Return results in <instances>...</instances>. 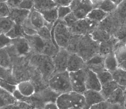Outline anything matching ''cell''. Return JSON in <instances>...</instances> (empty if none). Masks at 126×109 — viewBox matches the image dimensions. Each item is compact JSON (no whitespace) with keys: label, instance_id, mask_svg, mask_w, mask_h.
Masks as SVG:
<instances>
[{"label":"cell","instance_id":"1","mask_svg":"<svg viewBox=\"0 0 126 109\" xmlns=\"http://www.w3.org/2000/svg\"><path fill=\"white\" fill-rule=\"evenodd\" d=\"M28 56L11 58L13 76L17 84L21 82L30 80L36 69L30 65Z\"/></svg>","mask_w":126,"mask_h":109},{"label":"cell","instance_id":"2","mask_svg":"<svg viewBox=\"0 0 126 109\" xmlns=\"http://www.w3.org/2000/svg\"><path fill=\"white\" fill-rule=\"evenodd\" d=\"M28 56L30 65L38 69L44 79L48 81L55 69L52 57L32 51Z\"/></svg>","mask_w":126,"mask_h":109},{"label":"cell","instance_id":"3","mask_svg":"<svg viewBox=\"0 0 126 109\" xmlns=\"http://www.w3.org/2000/svg\"><path fill=\"white\" fill-rule=\"evenodd\" d=\"M56 103L59 109H88L83 94L73 91L59 95Z\"/></svg>","mask_w":126,"mask_h":109},{"label":"cell","instance_id":"4","mask_svg":"<svg viewBox=\"0 0 126 109\" xmlns=\"http://www.w3.org/2000/svg\"><path fill=\"white\" fill-rule=\"evenodd\" d=\"M59 95V94L48 87L43 90L35 92L34 95L29 97L23 96L20 101L28 103L35 109H42L48 103H56Z\"/></svg>","mask_w":126,"mask_h":109},{"label":"cell","instance_id":"5","mask_svg":"<svg viewBox=\"0 0 126 109\" xmlns=\"http://www.w3.org/2000/svg\"><path fill=\"white\" fill-rule=\"evenodd\" d=\"M25 38L28 40L32 51L34 53L53 57L59 51V48L53 41L43 40L38 34L31 36L25 34Z\"/></svg>","mask_w":126,"mask_h":109},{"label":"cell","instance_id":"6","mask_svg":"<svg viewBox=\"0 0 126 109\" xmlns=\"http://www.w3.org/2000/svg\"><path fill=\"white\" fill-rule=\"evenodd\" d=\"M51 34L53 42L58 48L65 49L73 35L63 21L59 19L54 24Z\"/></svg>","mask_w":126,"mask_h":109},{"label":"cell","instance_id":"7","mask_svg":"<svg viewBox=\"0 0 126 109\" xmlns=\"http://www.w3.org/2000/svg\"><path fill=\"white\" fill-rule=\"evenodd\" d=\"M99 44L93 40L89 34L80 35L76 53L86 62L99 53Z\"/></svg>","mask_w":126,"mask_h":109},{"label":"cell","instance_id":"8","mask_svg":"<svg viewBox=\"0 0 126 109\" xmlns=\"http://www.w3.org/2000/svg\"><path fill=\"white\" fill-rule=\"evenodd\" d=\"M48 85L59 95L72 91L69 72L66 71L54 74L49 79Z\"/></svg>","mask_w":126,"mask_h":109},{"label":"cell","instance_id":"9","mask_svg":"<svg viewBox=\"0 0 126 109\" xmlns=\"http://www.w3.org/2000/svg\"><path fill=\"white\" fill-rule=\"evenodd\" d=\"M5 48L11 58L16 57L28 56L32 52L29 42L25 37L12 40L11 44Z\"/></svg>","mask_w":126,"mask_h":109},{"label":"cell","instance_id":"10","mask_svg":"<svg viewBox=\"0 0 126 109\" xmlns=\"http://www.w3.org/2000/svg\"><path fill=\"white\" fill-rule=\"evenodd\" d=\"M99 24V23L86 18L79 19L68 27L73 35H84L90 34L98 27Z\"/></svg>","mask_w":126,"mask_h":109},{"label":"cell","instance_id":"11","mask_svg":"<svg viewBox=\"0 0 126 109\" xmlns=\"http://www.w3.org/2000/svg\"><path fill=\"white\" fill-rule=\"evenodd\" d=\"M87 68L77 71L69 72L72 91L83 94L86 90V86Z\"/></svg>","mask_w":126,"mask_h":109},{"label":"cell","instance_id":"12","mask_svg":"<svg viewBox=\"0 0 126 109\" xmlns=\"http://www.w3.org/2000/svg\"><path fill=\"white\" fill-rule=\"evenodd\" d=\"M69 7L72 12L78 19L86 18L93 9L89 0H73Z\"/></svg>","mask_w":126,"mask_h":109},{"label":"cell","instance_id":"13","mask_svg":"<svg viewBox=\"0 0 126 109\" xmlns=\"http://www.w3.org/2000/svg\"><path fill=\"white\" fill-rule=\"evenodd\" d=\"M69 54V52L65 49H59L57 54L52 57L55 68L53 74L67 71Z\"/></svg>","mask_w":126,"mask_h":109},{"label":"cell","instance_id":"14","mask_svg":"<svg viewBox=\"0 0 126 109\" xmlns=\"http://www.w3.org/2000/svg\"><path fill=\"white\" fill-rule=\"evenodd\" d=\"M86 62L76 53H70L67 71L68 72L77 71L86 68Z\"/></svg>","mask_w":126,"mask_h":109},{"label":"cell","instance_id":"15","mask_svg":"<svg viewBox=\"0 0 126 109\" xmlns=\"http://www.w3.org/2000/svg\"><path fill=\"white\" fill-rule=\"evenodd\" d=\"M105 57L99 54L95 55L86 62L87 68L96 74L106 70L105 66Z\"/></svg>","mask_w":126,"mask_h":109},{"label":"cell","instance_id":"16","mask_svg":"<svg viewBox=\"0 0 126 109\" xmlns=\"http://www.w3.org/2000/svg\"><path fill=\"white\" fill-rule=\"evenodd\" d=\"M87 107L89 109L91 106L106 101L100 91L93 90H86L83 94Z\"/></svg>","mask_w":126,"mask_h":109},{"label":"cell","instance_id":"17","mask_svg":"<svg viewBox=\"0 0 126 109\" xmlns=\"http://www.w3.org/2000/svg\"><path fill=\"white\" fill-rule=\"evenodd\" d=\"M86 86V90H93L99 91H101L102 87L97 74L87 68Z\"/></svg>","mask_w":126,"mask_h":109},{"label":"cell","instance_id":"18","mask_svg":"<svg viewBox=\"0 0 126 109\" xmlns=\"http://www.w3.org/2000/svg\"><path fill=\"white\" fill-rule=\"evenodd\" d=\"M9 17L15 22L16 24L22 25L28 18L30 11L19 8H10Z\"/></svg>","mask_w":126,"mask_h":109},{"label":"cell","instance_id":"19","mask_svg":"<svg viewBox=\"0 0 126 109\" xmlns=\"http://www.w3.org/2000/svg\"><path fill=\"white\" fill-rule=\"evenodd\" d=\"M30 81L35 87L36 92L43 90L49 87L48 81L44 79L41 73L36 68Z\"/></svg>","mask_w":126,"mask_h":109},{"label":"cell","instance_id":"20","mask_svg":"<svg viewBox=\"0 0 126 109\" xmlns=\"http://www.w3.org/2000/svg\"><path fill=\"white\" fill-rule=\"evenodd\" d=\"M119 41L114 36H112L108 41L99 43L98 54L105 57L114 52L115 46Z\"/></svg>","mask_w":126,"mask_h":109},{"label":"cell","instance_id":"21","mask_svg":"<svg viewBox=\"0 0 126 109\" xmlns=\"http://www.w3.org/2000/svg\"><path fill=\"white\" fill-rule=\"evenodd\" d=\"M28 19L32 26L37 30L46 25V21L42 13L33 8L30 11Z\"/></svg>","mask_w":126,"mask_h":109},{"label":"cell","instance_id":"22","mask_svg":"<svg viewBox=\"0 0 126 109\" xmlns=\"http://www.w3.org/2000/svg\"><path fill=\"white\" fill-rule=\"evenodd\" d=\"M126 100V95L124 89L119 87L109 97L106 101L110 104H118L124 106Z\"/></svg>","mask_w":126,"mask_h":109},{"label":"cell","instance_id":"23","mask_svg":"<svg viewBox=\"0 0 126 109\" xmlns=\"http://www.w3.org/2000/svg\"><path fill=\"white\" fill-rule=\"evenodd\" d=\"M17 89L24 97H29L36 92L35 87L30 81H26L18 83Z\"/></svg>","mask_w":126,"mask_h":109},{"label":"cell","instance_id":"24","mask_svg":"<svg viewBox=\"0 0 126 109\" xmlns=\"http://www.w3.org/2000/svg\"><path fill=\"white\" fill-rule=\"evenodd\" d=\"M33 8L40 12L58 7L55 0H33Z\"/></svg>","mask_w":126,"mask_h":109},{"label":"cell","instance_id":"25","mask_svg":"<svg viewBox=\"0 0 126 109\" xmlns=\"http://www.w3.org/2000/svg\"><path fill=\"white\" fill-rule=\"evenodd\" d=\"M89 35L93 40L99 43L108 41L112 36L106 30L98 27L93 31Z\"/></svg>","mask_w":126,"mask_h":109},{"label":"cell","instance_id":"26","mask_svg":"<svg viewBox=\"0 0 126 109\" xmlns=\"http://www.w3.org/2000/svg\"><path fill=\"white\" fill-rule=\"evenodd\" d=\"M17 101L13 93L0 88V108L13 105Z\"/></svg>","mask_w":126,"mask_h":109},{"label":"cell","instance_id":"27","mask_svg":"<svg viewBox=\"0 0 126 109\" xmlns=\"http://www.w3.org/2000/svg\"><path fill=\"white\" fill-rule=\"evenodd\" d=\"M119 63L114 51L106 55L105 60V66L107 70L112 72L118 68Z\"/></svg>","mask_w":126,"mask_h":109},{"label":"cell","instance_id":"28","mask_svg":"<svg viewBox=\"0 0 126 109\" xmlns=\"http://www.w3.org/2000/svg\"><path fill=\"white\" fill-rule=\"evenodd\" d=\"M58 7L41 12L46 22L54 26L58 20Z\"/></svg>","mask_w":126,"mask_h":109},{"label":"cell","instance_id":"29","mask_svg":"<svg viewBox=\"0 0 126 109\" xmlns=\"http://www.w3.org/2000/svg\"><path fill=\"white\" fill-rule=\"evenodd\" d=\"M119 87H120V86L115 82L113 80L104 85H102L100 92L103 97L106 101L110 95Z\"/></svg>","mask_w":126,"mask_h":109},{"label":"cell","instance_id":"30","mask_svg":"<svg viewBox=\"0 0 126 109\" xmlns=\"http://www.w3.org/2000/svg\"><path fill=\"white\" fill-rule=\"evenodd\" d=\"M122 25V27L126 26V0H124L117 6L114 12Z\"/></svg>","mask_w":126,"mask_h":109},{"label":"cell","instance_id":"31","mask_svg":"<svg viewBox=\"0 0 126 109\" xmlns=\"http://www.w3.org/2000/svg\"><path fill=\"white\" fill-rule=\"evenodd\" d=\"M114 82L124 89L126 86V71L118 68L116 70L111 72Z\"/></svg>","mask_w":126,"mask_h":109},{"label":"cell","instance_id":"32","mask_svg":"<svg viewBox=\"0 0 126 109\" xmlns=\"http://www.w3.org/2000/svg\"><path fill=\"white\" fill-rule=\"evenodd\" d=\"M114 52L118 63L126 61V42L119 41L115 46Z\"/></svg>","mask_w":126,"mask_h":109},{"label":"cell","instance_id":"33","mask_svg":"<svg viewBox=\"0 0 126 109\" xmlns=\"http://www.w3.org/2000/svg\"><path fill=\"white\" fill-rule=\"evenodd\" d=\"M109 14L106 13L103 10L96 8L93 9L89 13L86 18L91 21L99 23L103 21Z\"/></svg>","mask_w":126,"mask_h":109},{"label":"cell","instance_id":"34","mask_svg":"<svg viewBox=\"0 0 126 109\" xmlns=\"http://www.w3.org/2000/svg\"><path fill=\"white\" fill-rule=\"evenodd\" d=\"M15 24L9 17H0V34H6Z\"/></svg>","mask_w":126,"mask_h":109},{"label":"cell","instance_id":"35","mask_svg":"<svg viewBox=\"0 0 126 109\" xmlns=\"http://www.w3.org/2000/svg\"><path fill=\"white\" fill-rule=\"evenodd\" d=\"M0 67L5 68H12V60L5 48L0 49Z\"/></svg>","mask_w":126,"mask_h":109},{"label":"cell","instance_id":"36","mask_svg":"<svg viewBox=\"0 0 126 109\" xmlns=\"http://www.w3.org/2000/svg\"><path fill=\"white\" fill-rule=\"evenodd\" d=\"M5 35L11 40H13L17 38L25 37V34L24 32L21 25L16 24L13 28Z\"/></svg>","mask_w":126,"mask_h":109},{"label":"cell","instance_id":"37","mask_svg":"<svg viewBox=\"0 0 126 109\" xmlns=\"http://www.w3.org/2000/svg\"><path fill=\"white\" fill-rule=\"evenodd\" d=\"M0 79L13 84H17L14 78L12 68H5L0 67Z\"/></svg>","mask_w":126,"mask_h":109},{"label":"cell","instance_id":"38","mask_svg":"<svg viewBox=\"0 0 126 109\" xmlns=\"http://www.w3.org/2000/svg\"><path fill=\"white\" fill-rule=\"evenodd\" d=\"M101 85H104L113 80L111 73L107 70H105L96 74Z\"/></svg>","mask_w":126,"mask_h":109},{"label":"cell","instance_id":"39","mask_svg":"<svg viewBox=\"0 0 126 109\" xmlns=\"http://www.w3.org/2000/svg\"><path fill=\"white\" fill-rule=\"evenodd\" d=\"M117 7V5L110 0H104L98 8L109 14L114 12Z\"/></svg>","mask_w":126,"mask_h":109},{"label":"cell","instance_id":"40","mask_svg":"<svg viewBox=\"0 0 126 109\" xmlns=\"http://www.w3.org/2000/svg\"><path fill=\"white\" fill-rule=\"evenodd\" d=\"M21 26L26 35L31 36L38 34V30L31 24L28 17L22 24Z\"/></svg>","mask_w":126,"mask_h":109},{"label":"cell","instance_id":"41","mask_svg":"<svg viewBox=\"0 0 126 109\" xmlns=\"http://www.w3.org/2000/svg\"><path fill=\"white\" fill-rule=\"evenodd\" d=\"M0 109H35L34 107L24 101H18L13 105L0 108Z\"/></svg>","mask_w":126,"mask_h":109},{"label":"cell","instance_id":"42","mask_svg":"<svg viewBox=\"0 0 126 109\" xmlns=\"http://www.w3.org/2000/svg\"><path fill=\"white\" fill-rule=\"evenodd\" d=\"M37 34L43 40L45 41H53L51 30L46 26H44L38 29Z\"/></svg>","mask_w":126,"mask_h":109},{"label":"cell","instance_id":"43","mask_svg":"<svg viewBox=\"0 0 126 109\" xmlns=\"http://www.w3.org/2000/svg\"><path fill=\"white\" fill-rule=\"evenodd\" d=\"M72 12L69 6H58V19L63 20V19L68 14Z\"/></svg>","mask_w":126,"mask_h":109},{"label":"cell","instance_id":"44","mask_svg":"<svg viewBox=\"0 0 126 109\" xmlns=\"http://www.w3.org/2000/svg\"><path fill=\"white\" fill-rule=\"evenodd\" d=\"M17 84H14L0 79V88L11 93H13L17 89Z\"/></svg>","mask_w":126,"mask_h":109},{"label":"cell","instance_id":"45","mask_svg":"<svg viewBox=\"0 0 126 109\" xmlns=\"http://www.w3.org/2000/svg\"><path fill=\"white\" fill-rule=\"evenodd\" d=\"M10 9L6 2H0V17H9Z\"/></svg>","mask_w":126,"mask_h":109},{"label":"cell","instance_id":"46","mask_svg":"<svg viewBox=\"0 0 126 109\" xmlns=\"http://www.w3.org/2000/svg\"><path fill=\"white\" fill-rule=\"evenodd\" d=\"M12 40L4 34H0V49L5 48L10 46Z\"/></svg>","mask_w":126,"mask_h":109},{"label":"cell","instance_id":"47","mask_svg":"<svg viewBox=\"0 0 126 109\" xmlns=\"http://www.w3.org/2000/svg\"><path fill=\"white\" fill-rule=\"evenodd\" d=\"M78 20H79L76 17L72 12H71L70 13L66 16L63 20L66 24L67 26L68 27H69Z\"/></svg>","mask_w":126,"mask_h":109},{"label":"cell","instance_id":"48","mask_svg":"<svg viewBox=\"0 0 126 109\" xmlns=\"http://www.w3.org/2000/svg\"><path fill=\"white\" fill-rule=\"evenodd\" d=\"M33 0H23L19 8L31 11L33 8Z\"/></svg>","mask_w":126,"mask_h":109},{"label":"cell","instance_id":"49","mask_svg":"<svg viewBox=\"0 0 126 109\" xmlns=\"http://www.w3.org/2000/svg\"><path fill=\"white\" fill-rule=\"evenodd\" d=\"M109 104L107 101H105L92 106L89 109H108Z\"/></svg>","mask_w":126,"mask_h":109},{"label":"cell","instance_id":"50","mask_svg":"<svg viewBox=\"0 0 126 109\" xmlns=\"http://www.w3.org/2000/svg\"><path fill=\"white\" fill-rule=\"evenodd\" d=\"M23 0H7L6 2L10 8H19Z\"/></svg>","mask_w":126,"mask_h":109},{"label":"cell","instance_id":"51","mask_svg":"<svg viewBox=\"0 0 126 109\" xmlns=\"http://www.w3.org/2000/svg\"><path fill=\"white\" fill-rule=\"evenodd\" d=\"M73 0H55L58 6H69Z\"/></svg>","mask_w":126,"mask_h":109},{"label":"cell","instance_id":"52","mask_svg":"<svg viewBox=\"0 0 126 109\" xmlns=\"http://www.w3.org/2000/svg\"><path fill=\"white\" fill-rule=\"evenodd\" d=\"M92 7L94 9L98 8L104 0H89Z\"/></svg>","mask_w":126,"mask_h":109},{"label":"cell","instance_id":"53","mask_svg":"<svg viewBox=\"0 0 126 109\" xmlns=\"http://www.w3.org/2000/svg\"><path fill=\"white\" fill-rule=\"evenodd\" d=\"M42 109H59L56 103L51 102L46 104Z\"/></svg>","mask_w":126,"mask_h":109},{"label":"cell","instance_id":"54","mask_svg":"<svg viewBox=\"0 0 126 109\" xmlns=\"http://www.w3.org/2000/svg\"><path fill=\"white\" fill-rule=\"evenodd\" d=\"M108 109H125L124 106L118 104H109Z\"/></svg>","mask_w":126,"mask_h":109},{"label":"cell","instance_id":"55","mask_svg":"<svg viewBox=\"0 0 126 109\" xmlns=\"http://www.w3.org/2000/svg\"><path fill=\"white\" fill-rule=\"evenodd\" d=\"M118 68L126 71V61H124L119 63Z\"/></svg>","mask_w":126,"mask_h":109},{"label":"cell","instance_id":"56","mask_svg":"<svg viewBox=\"0 0 126 109\" xmlns=\"http://www.w3.org/2000/svg\"><path fill=\"white\" fill-rule=\"evenodd\" d=\"M111 1L113 2L114 4L118 6L119 4H120L124 0H110Z\"/></svg>","mask_w":126,"mask_h":109},{"label":"cell","instance_id":"57","mask_svg":"<svg viewBox=\"0 0 126 109\" xmlns=\"http://www.w3.org/2000/svg\"><path fill=\"white\" fill-rule=\"evenodd\" d=\"M7 0H0V2H6Z\"/></svg>","mask_w":126,"mask_h":109},{"label":"cell","instance_id":"58","mask_svg":"<svg viewBox=\"0 0 126 109\" xmlns=\"http://www.w3.org/2000/svg\"><path fill=\"white\" fill-rule=\"evenodd\" d=\"M124 91L125 95H126V86H125V88L124 89Z\"/></svg>","mask_w":126,"mask_h":109},{"label":"cell","instance_id":"59","mask_svg":"<svg viewBox=\"0 0 126 109\" xmlns=\"http://www.w3.org/2000/svg\"><path fill=\"white\" fill-rule=\"evenodd\" d=\"M124 107L125 108V109H126V101H125V103Z\"/></svg>","mask_w":126,"mask_h":109}]
</instances>
